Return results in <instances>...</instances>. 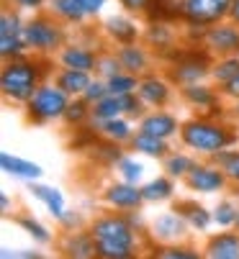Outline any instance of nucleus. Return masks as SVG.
I'll return each instance as SVG.
<instances>
[{"instance_id": "obj_1", "label": "nucleus", "mask_w": 239, "mask_h": 259, "mask_svg": "<svg viewBox=\"0 0 239 259\" xmlns=\"http://www.w3.org/2000/svg\"><path fill=\"white\" fill-rule=\"evenodd\" d=\"M49 75H52V57L23 54L3 62V69H0L3 100L11 105H26L28 98L39 90V85L49 80Z\"/></svg>"}, {"instance_id": "obj_2", "label": "nucleus", "mask_w": 239, "mask_h": 259, "mask_svg": "<svg viewBox=\"0 0 239 259\" xmlns=\"http://www.w3.org/2000/svg\"><path fill=\"white\" fill-rule=\"evenodd\" d=\"M90 234L98 246L100 259H134L139 251V234L131 224L126 213L121 210H106L90 221Z\"/></svg>"}, {"instance_id": "obj_3", "label": "nucleus", "mask_w": 239, "mask_h": 259, "mask_svg": "<svg viewBox=\"0 0 239 259\" xmlns=\"http://www.w3.org/2000/svg\"><path fill=\"white\" fill-rule=\"evenodd\" d=\"M183 149L193 152V154H203V157H214L221 149H229V146L239 144V131L214 116H195L180 123V134H178Z\"/></svg>"}, {"instance_id": "obj_4", "label": "nucleus", "mask_w": 239, "mask_h": 259, "mask_svg": "<svg viewBox=\"0 0 239 259\" xmlns=\"http://www.w3.org/2000/svg\"><path fill=\"white\" fill-rule=\"evenodd\" d=\"M23 41L31 54L39 57H57V52L67 44V31L64 23L57 21L49 11L33 13L23 23Z\"/></svg>"}, {"instance_id": "obj_5", "label": "nucleus", "mask_w": 239, "mask_h": 259, "mask_svg": "<svg viewBox=\"0 0 239 259\" xmlns=\"http://www.w3.org/2000/svg\"><path fill=\"white\" fill-rule=\"evenodd\" d=\"M211 64L214 54L201 47V44H190V49H175L170 57V64L165 67V75L175 88L190 85V82H203L211 80Z\"/></svg>"}, {"instance_id": "obj_6", "label": "nucleus", "mask_w": 239, "mask_h": 259, "mask_svg": "<svg viewBox=\"0 0 239 259\" xmlns=\"http://www.w3.org/2000/svg\"><path fill=\"white\" fill-rule=\"evenodd\" d=\"M70 100L72 98L54 80H47V82L39 85V90L23 105V118H26V123H33V126H44V123L62 121Z\"/></svg>"}, {"instance_id": "obj_7", "label": "nucleus", "mask_w": 239, "mask_h": 259, "mask_svg": "<svg viewBox=\"0 0 239 259\" xmlns=\"http://www.w3.org/2000/svg\"><path fill=\"white\" fill-rule=\"evenodd\" d=\"M178 95H180V100H183L185 105L201 110V113H206V116H214V118H216V116H219V118L229 116V110H221V108H224V98H221L219 88L209 85L206 80H203V82H190V85L178 88Z\"/></svg>"}, {"instance_id": "obj_8", "label": "nucleus", "mask_w": 239, "mask_h": 259, "mask_svg": "<svg viewBox=\"0 0 239 259\" xmlns=\"http://www.w3.org/2000/svg\"><path fill=\"white\" fill-rule=\"evenodd\" d=\"M231 0H183L180 23L183 26H214L229 18Z\"/></svg>"}, {"instance_id": "obj_9", "label": "nucleus", "mask_w": 239, "mask_h": 259, "mask_svg": "<svg viewBox=\"0 0 239 259\" xmlns=\"http://www.w3.org/2000/svg\"><path fill=\"white\" fill-rule=\"evenodd\" d=\"M201 47H206L214 59L216 57H239V23L224 18L206 28Z\"/></svg>"}, {"instance_id": "obj_10", "label": "nucleus", "mask_w": 239, "mask_h": 259, "mask_svg": "<svg viewBox=\"0 0 239 259\" xmlns=\"http://www.w3.org/2000/svg\"><path fill=\"white\" fill-rule=\"evenodd\" d=\"M185 182V188L190 193H201V195H214V193H221L226 190V185H229V177L224 175V169L216 164V162H198L188 177L183 180Z\"/></svg>"}, {"instance_id": "obj_11", "label": "nucleus", "mask_w": 239, "mask_h": 259, "mask_svg": "<svg viewBox=\"0 0 239 259\" xmlns=\"http://www.w3.org/2000/svg\"><path fill=\"white\" fill-rule=\"evenodd\" d=\"M147 231H149L152 241H157V244H180L188 239V234L193 229L178 210H167V213L154 215Z\"/></svg>"}, {"instance_id": "obj_12", "label": "nucleus", "mask_w": 239, "mask_h": 259, "mask_svg": "<svg viewBox=\"0 0 239 259\" xmlns=\"http://www.w3.org/2000/svg\"><path fill=\"white\" fill-rule=\"evenodd\" d=\"M100 200L113 208V210H136L142 208L147 200H144V193H142V185H134V182H126V180H118V182H111L103 188L100 193Z\"/></svg>"}, {"instance_id": "obj_13", "label": "nucleus", "mask_w": 239, "mask_h": 259, "mask_svg": "<svg viewBox=\"0 0 239 259\" xmlns=\"http://www.w3.org/2000/svg\"><path fill=\"white\" fill-rule=\"evenodd\" d=\"M173 82L170 77L165 75H157V72H147V75L139 77V88H136V95L144 100L147 108H165L170 100H173Z\"/></svg>"}, {"instance_id": "obj_14", "label": "nucleus", "mask_w": 239, "mask_h": 259, "mask_svg": "<svg viewBox=\"0 0 239 259\" xmlns=\"http://www.w3.org/2000/svg\"><path fill=\"white\" fill-rule=\"evenodd\" d=\"M98 57L100 52L93 49L90 44H80V41H67L59 52H57V67H67V69H83V72H95L98 67Z\"/></svg>"}, {"instance_id": "obj_15", "label": "nucleus", "mask_w": 239, "mask_h": 259, "mask_svg": "<svg viewBox=\"0 0 239 259\" xmlns=\"http://www.w3.org/2000/svg\"><path fill=\"white\" fill-rule=\"evenodd\" d=\"M144 44L162 59H170L178 49V31L173 28V21H149L144 28Z\"/></svg>"}, {"instance_id": "obj_16", "label": "nucleus", "mask_w": 239, "mask_h": 259, "mask_svg": "<svg viewBox=\"0 0 239 259\" xmlns=\"http://www.w3.org/2000/svg\"><path fill=\"white\" fill-rule=\"evenodd\" d=\"M136 131H144V134H152V136H159V139H173L180 134V121L175 113L165 108H149L147 113L136 121Z\"/></svg>"}, {"instance_id": "obj_17", "label": "nucleus", "mask_w": 239, "mask_h": 259, "mask_svg": "<svg viewBox=\"0 0 239 259\" xmlns=\"http://www.w3.org/2000/svg\"><path fill=\"white\" fill-rule=\"evenodd\" d=\"M59 251L70 259H95L98 256V246L95 239L90 234V229H75V231H62L59 241H57Z\"/></svg>"}, {"instance_id": "obj_18", "label": "nucleus", "mask_w": 239, "mask_h": 259, "mask_svg": "<svg viewBox=\"0 0 239 259\" xmlns=\"http://www.w3.org/2000/svg\"><path fill=\"white\" fill-rule=\"evenodd\" d=\"M116 54L118 59H121V67L126 72H134V75H147V72H152V62H154V52L142 44V41H131V44H121L116 47Z\"/></svg>"}, {"instance_id": "obj_19", "label": "nucleus", "mask_w": 239, "mask_h": 259, "mask_svg": "<svg viewBox=\"0 0 239 259\" xmlns=\"http://www.w3.org/2000/svg\"><path fill=\"white\" fill-rule=\"evenodd\" d=\"M103 33H106V39L116 47H121V44H131V41H139V36H142V28L134 18L129 16H111L103 21Z\"/></svg>"}, {"instance_id": "obj_20", "label": "nucleus", "mask_w": 239, "mask_h": 259, "mask_svg": "<svg viewBox=\"0 0 239 259\" xmlns=\"http://www.w3.org/2000/svg\"><path fill=\"white\" fill-rule=\"evenodd\" d=\"M90 126L95 128V134L106 141H113V144H129L136 134L134 128V121L129 116H116V118H106V121H90Z\"/></svg>"}, {"instance_id": "obj_21", "label": "nucleus", "mask_w": 239, "mask_h": 259, "mask_svg": "<svg viewBox=\"0 0 239 259\" xmlns=\"http://www.w3.org/2000/svg\"><path fill=\"white\" fill-rule=\"evenodd\" d=\"M206 259H239V231H219L211 234L203 244Z\"/></svg>"}, {"instance_id": "obj_22", "label": "nucleus", "mask_w": 239, "mask_h": 259, "mask_svg": "<svg viewBox=\"0 0 239 259\" xmlns=\"http://www.w3.org/2000/svg\"><path fill=\"white\" fill-rule=\"evenodd\" d=\"M95 72H83V69H67V67H57V72L52 75V80L70 95V98H80L85 93V88L93 82Z\"/></svg>"}, {"instance_id": "obj_23", "label": "nucleus", "mask_w": 239, "mask_h": 259, "mask_svg": "<svg viewBox=\"0 0 239 259\" xmlns=\"http://www.w3.org/2000/svg\"><path fill=\"white\" fill-rule=\"evenodd\" d=\"M129 146L136 154L149 157V159H159V162L173 152V146H170L167 139H159V136H152V134H144V131H136L134 139L129 141Z\"/></svg>"}, {"instance_id": "obj_24", "label": "nucleus", "mask_w": 239, "mask_h": 259, "mask_svg": "<svg viewBox=\"0 0 239 259\" xmlns=\"http://www.w3.org/2000/svg\"><path fill=\"white\" fill-rule=\"evenodd\" d=\"M173 210H178L188 221L193 231H209L214 226V210H209L206 205L195 203V200H178Z\"/></svg>"}, {"instance_id": "obj_25", "label": "nucleus", "mask_w": 239, "mask_h": 259, "mask_svg": "<svg viewBox=\"0 0 239 259\" xmlns=\"http://www.w3.org/2000/svg\"><path fill=\"white\" fill-rule=\"evenodd\" d=\"M28 193L42 203L47 210H49V215L57 221L64 210H67V203H64V195L57 190V188H52V185H42L39 180H31L28 182Z\"/></svg>"}, {"instance_id": "obj_26", "label": "nucleus", "mask_w": 239, "mask_h": 259, "mask_svg": "<svg viewBox=\"0 0 239 259\" xmlns=\"http://www.w3.org/2000/svg\"><path fill=\"white\" fill-rule=\"evenodd\" d=\"M0 169H3L6 175L11 177H18L23 182H31V180H39L42 177V164H36L31 159H23V157H16V154H8L3 152L0 154Z\"/></svg>"}, {"instance_id": "obj_27", "label": "nucleus", "mask_w": 239, "mask_h": 259, "mask_svg": "<svg viewBox=\"0 0 239 259\" xmlns=\"http://www.w3.org/2000/svg\"><path fill=\"white\" fill-rule=\"evenodd\" d=\"M142 193L147 203H167L175 198V180L170 175H159L142 185Z\"/></svg>"}, {"instance_id": "obj_28", "label": "nucleus", "mask_w": 239, "mask_h": 259, "mask_svg": "<svg viewBox=\"0 0 239 259\" xmlns=\"http://www.w3.org/2000/svg\"><path fill=\"white\" fill-rule=\"evenodd\" d=\"M49 13L64 26H80L88 21V13L77 6V0H49Z\"/></svg>"}, {"instance_id": "obj_29", "label": "nucleus", "mask_w": 239, "mask_h": 259, "mask_svg": "<svg viewBox=\"0 0 239 259\" xmlns=\"http://www.w3.org/2000/svg\"><path fill=\"white\" fill-rule=\"evenodd\" d=\"M62 121L70 128H85V126H90V121H93V105L85 98H72L67 110H64V116H62Z\"/></svg>"}, {"instance_id": "obj_30", "label": "nucleus", "mask_w": 239, "mask_h": 259, "mask_svg": "<svg viewBox=\"0 0 239 259\" xmlns=\"http://www.w3.org/2000/svg\"><path fill=\"white\" fill-rule=\"evenodd\" d=\"M198 164V159L193 157V152H170L165 159H162V169L165 175H170L173 180H185L188 172Z\"/></svg>"}, {"instance_id": "obj_31", "label": "nucleus", "mask_w": 239, "mask_h": 259, "mask_svg": "<svg viewBox=\"0 0 239 259\" xmlns=\"http://www.w3.org/2000/svg\"><path fill=\"white\" fill-rule=\"evenodd\" d=\"M88 157L93 159V162H98V164H118V159L124 157V152H121V144H113V141H106L103 139V144L100 146H95V141L88 146Z\"/></svg>"}, {"instance_id": "obj_32", "label": "nucleus", "mask_w": 239, "mask_h": 259, "mask_svg": "<svg viewBox=\"0 0 239 259\" xmlns=\"http://www.w3.org/2000/svg\"><path fill=\"white\" fill-rule=\"evenodd\" d=\"M209 159L216 162L224 169V175L229 177V185H236V188H239V149L229 146V149H221V152H216Z\"/></svg>"}, {"instance_id": "obj_33", "label": "nucleus", "mask_w": 239, "mask_h": 259, "mask_svg": "<svg viewBox=\"0 0 239 259\" xmlns=\"http://www.w3.org/2000/svg\"><path fill=\"white\" fill-rule=\"evenodd\" d=\"M239 75V57H216L211 64V80L216 88L229 82L231 77Z\"/></svg>"}, {"instance_id": "obj_34", "label": "nucleus", "mask_w": 239, "mask_h": 259, "mask_svg": "<svg viewBox=\"0 0 239 259\" xmlns=\"http://www.w3.org/2000/svg\"><path fill=\"white\" fill-rule=\"evenodd\" d=\"M16 224L33 239V244H42V246H47V244H52V231L42 224V221H36L33 215H16Z\"/></svg>"}, {"instance_id": "obj_35", "label": "nucleus", "mask_w": 239, "mask_h": 259, "mask_svg": "<svg viewBox=\"0 0 239 259\" xmlns=\"http://www.w3.org/2000/svg\"><path fill=\"white\" fill-rule=\"evenodd\" d=\"M106 82H108V90H111L113 95H129V93H136V88H139V75L121 69V72H116V75L106 77Z\"/></svg>"}, {"instance_id": "obj_36", "label": "nucleus", "mask_w": 239, "mask_h": 259, "mask_svg": "<svg viewBox=\"0 0 239 259\" xmlns=\"http://www.w3.org/2000/svg\"><path fill=\"white\" fill-rule=\"evenodd\" d=\"M152 256L154 259H201L203 251L185 246V244H159V249H154Z\"/></svg>"}, {"instance_id": "obj_37", "label": "nucleus", "mask_w": 239, "mask_h": 259, "mask_svg": "<svg viewBox=\"0 0 239 259\" xmlns=\"http://www.w3.org/2000/svg\"><path fill=\"white\" fill-rule=\"evenodd\" d=\"M236 213H239V205H236L231 198H224V200H219L216 208H214V224H216L219 229H234Z\"/></svg>"}, {"instance_id": "obj_38", "label": "nucleus", "mask_w": 239, "mask_h": 259, "mask_svg": "<svg viewBox=\"0 0 239 259\" xmlns=\"http://www.w3.org/2000/svg\"><path fill=\"white\" fill-rule=\"evenodd\" d=\"M23 18L21 11L6 6L3 13H0V36H23Z\"/></svg>"}, {"instance_id": "obj_39", "label": "nucleus", "mask_w": 239, "mask_h": 259, "mask_svg": "<svg viewBox=\"0 0 239 259\" xmlns=\"http://www.w3.org/2000/svg\"><path fill=\"white\" fill-rule=\"evenodd\" d=\"M116 172H118V177H121V180L139 185L142 177H144V164H142L136 157H126V154H124L121 159H118V164H116Z\"/></svg>"}, {"instance_id": "obj_40", "label": "nucleus", "mask_w": 239, "mask_h": 259, "mask_svg": "<svg viewBox=\"0 0 239 259\" xmlns=\"http://www.w3.org/2000/svg\"><path fill=\"white\" fill-rule=\"evenodd\" d=\"M23 54H31L26 49L23 36H0V57H3V62L16 59V57H23Z\"/></svg>"}, {"instance_id": "obj_41", "label": "nucleus", "mask_w": 239, "mask_h": 259, "mask_svg": "<svg viewBox=\"0 0 239 259\" xmlns=\"http://www.w3.org/2000/svg\"><path fill=\"white\" fill-rule=\"evenodd\" d=\"M121 69H124V67H121V59H118L116 49L100 52L98 67H95V75H98V77H111V75H116V72H121Z\"/></svg>"}, {"instance_id": "obj_42", "label": "nucleus", "mask_w": 239, "mask_h": 259, "mask_svg": "<svg viewBox=\"0 0 239 259\" xmlns=\"http://www.w3.org/2000/svg\"><path fill=\"white\" fill-rule=\"evenodd\" d=\"M106 95H111V90H108V82H106V77H93V82L85 88V93L80 95V98H85L90 105H95V103H100Z\"/></svg>"}, {"instance_id": "obj_43", "label": "nucleus", "mask_w": 239, "mask_h": 259, "mask_svg": "<svg viewBox=\"0 0 239 259\" xmlns=\"http://www.w3.org/2000/svg\"><path fill=\"white\" fill-rule=\"evenodd\" d=\"M57 224H59V229L62 231H75V229H83V213L80 210H64L59 218H57Z\"/></svg>"}, {"instance_id": "obj_44", "label": "nucleus", "mask_w": 239, "mask_h": 259, "mask_svg": "<svg viewBox=\"0 0 239 259\" xmlns=\"http://www.w3.org/2000/svg\"><path fill=\"white\" fill-rule=\"evenodd\" d=\"M8 6L21 13H42L49 6V0H8Z\"/></svg>"}, {"instance_id": "obj_45", "label": "nucleus", "mask_w": 239, "mask_h": 259, "mask_svg": "<svg viewBox=\"0 0 239 259\" xmlns=\"http://www.w3.org/2000/svg\"><path fill=\"white\" fill-rule=\"evenodd\" d=\"M152 3L154 0H118V6H121L126 13H131V16H147Z\"/></svg>"}, {"instance_id": "obj_46", "label": "nucleus", "mask_w": 239, "mask_h": 259, "mask_svg": "<svg viewBox=\"0 0 239 259\" xmlns=\"http://www.w3.org/2000/svg\"><path fill=\"white\" fill-rule=\"evenodd\" d=\"M219 93H221V98H224V100H231V103H234V100H239V75H236V77H231L229 82H224V85L219 88Z\"/></svg>"}, {"instance_id": "obj_47", "label": "nucleus", "mask_w": 239, "mask_h": 259, "mask_svg": "<svg viewBox=\"0 0 239 259\" xmlns=\"http://www.w3.org/2000/svg\"><path fill=\"white\" fill-rule=\"evenodd\" d=\"M106 3H108V0H77V6L88 13V18H95L106 8Z\"/></svg>"}, {"instance_id": "obj_48", "label": "nucleus", "mask_w": 239, "mask_h": 259, "mask_svg": "<svg viewBox=\"0 0 239 259\" xmlns=\"http://www.w3.org/2000/svg\"><path fill=\"white\" fill-rule=\"evenodd\" d=\"M126 218H129V224H131L136 231H147L144 218H142V208H136V210H126Z\"/></svg>"}, {"instance_id": "obj_49", "label": "nucleus", "mask_w": 239, "mask_h": 259, "mask_svg": "<svg viewBox=\"0 0 239 259\" xmlns=\"http://www.w3.org/2000/svg\"><path fill=\"white\" fill-rule=\"evenodd\" d=\"M13 256H21V259H42V251H33V249H18V251H13Z\"/></svg>"}, {"instance_id": "obj_50", "label": "nucleus", "mask_w": 239, "mask_h": 259, "mask_svg": "<svg viewBox=\"0 0 239 259\" xmlns=\"http://www.w3.org/2000/svg\"><path fill=\"white\" fill-rule=\"evenodd\" d=\"M0 210H3V215H8V213H11V195H8V193L0 195Z\"/></svg>"}, {"instance_id": "obj_51", "label": "nucleus", "mask_w": 239, "mask_h": 259, "mask_svg": "<svg viewBox=\"0 0 239 259\" xmlns=\"http://www.w3.org/2000/svg\"><path fill=\"white\" fill-rule=\"evenodd\" d=\"M229 21L239 23V0H231V8H229Z\"/></svg>"}, {"instance_id": "obj_52", "label": "nucleus", "mask_w": 239, "mask_h": 259, "mask_svg": "<svg viewBox=\"0 0 239 259\" xmlns=\"http://www.w3.org/2000/svg\"><path fill=\"white\" fill-rule=\"evenodd\" d=\"M229 116H231V121H234V123H239V100H234V103H231Z\"/></svg>"}, {"instance_id": "obj_53", "label": "nucleus", "mask_w": 239, "mask_h": 259, "mask_svg": "<svg viewBox=\"0 0 239 259\" xmlns=\"http://www.w3.org/2000/svg\"><path fill=\"white\" fill-rule=\"evenodd\" d=\"M234 229H236V231H239V213H236V224H234Z\"/></svg>"}]
</instances>
